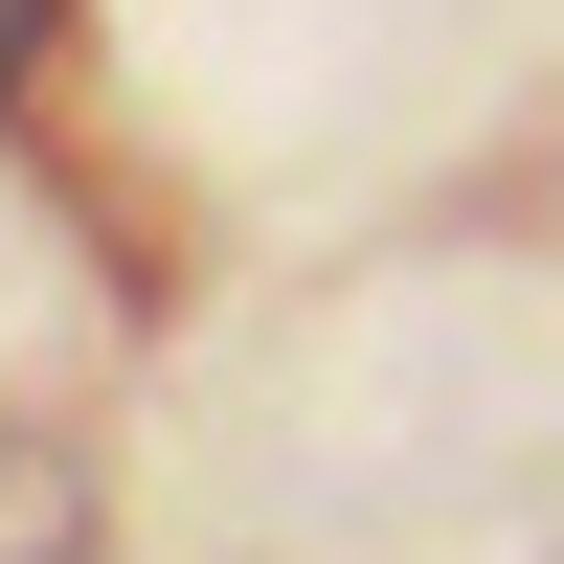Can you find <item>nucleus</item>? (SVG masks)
Here are the masks:
<instances>
[{
  "instance_id": "obj_1",
  "label": "nucleus",
  "mask_w": 564,
  "mask_h": 564,
  "mask_svg": "<svg viewBox=\"0 0 564 564\" xmlns=\"http://www.w3.org/2000/svg\"><path fill=\"white\" fill-rule=\"evenodd\" d=\"M45 23H68V0H0V90H23V68H45Z\"/></svg>"
}]
</instances>
